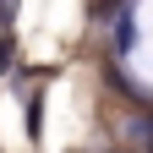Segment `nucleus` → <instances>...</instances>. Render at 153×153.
Listing matches in <instances>:
<instances>
[{"instance_id":"7ed1b4c3","label":"nucleus","mask_w":153,"mask_h":153,"mask_svg":"<svg viewBox=\"0 0 153 153\" xmlns=\"http://www.w3.org/2000/svg\"><path fill=\"white\" fill-rule=\"evenodd\" d=\"M11 6H16V0H0V27L11 22Z\"/></svg>"},{"instance_id":"f03ea898","label":"nucleus","mask_w":153,"mask_h":153,"mask_svg":"<svg viewBox=\"0 0 153 153\" xmlns=\"http://www.w3.org/2000/svg\"><path fill=\"white\" fill-rule=\"evenodd\" d=\"M0 71H16V44H11V33H0Z\"/></svg>"},{"instance_id":"f257e3e1","label":"nucleus","mask_w":153,"mask_h":153,"mask_svg":"<svg viewBox=\"0 0 153 153\" xmlns=\"http://www.w3.org/2000/svg\"><path fill=\"white\" fill-rule=\"evenodd\" d=\"M22 109H27V137L38 142V137H44V93H27Z\"/></svg>"}]
</instances>
